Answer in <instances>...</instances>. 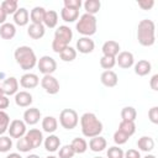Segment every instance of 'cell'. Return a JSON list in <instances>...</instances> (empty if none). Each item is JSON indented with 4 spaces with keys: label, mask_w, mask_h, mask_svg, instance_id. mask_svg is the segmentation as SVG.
<instances>
[{
    "label": "cell",
    "mask_w": 158,
    "mask_h": 158,
    "mask_svg": "<svg viewBox=\"0 0 158 158\" xmlns=\"http://www.w3.org/2000/svg\"><path fill=\"white\" fill-rule=\"evenodd\" d=\"M44 14H46V9L42 6H35L31 12H30V19L32 21V23H43V19H44Z\"/></svg>",
    "instance_id": "obj_27"
},
{
    "label": "cell",
    "mask_w": 158,
    "mask_h": 158,
    "mask_svg": "<svg viewBox=\"0 0 158 158\" xmlns=\"http://www.w3.org/2000/svg\"><path fill=\"white\" fill-rule=\"evenodd\" d=\"M143 158H156V156H153V154H147V156H144Z\"/></svg>",
    "instance_id": "obj_53"
},
{
    "label": "cell",
    "mask_w": 158,
    "mask_h": 158,
    "mask_svg": "<svg viewBox=\"0 0 158 158\" xmlns=\"http://www.w3.org/2000/svg\"><path fill=\"white\" fill-rule=\"evenodd\" d=\"M80 126H81V133L88 138L100 136V133L102 132V128H104L102 122L93 112H85L81 115Z\"/></svg>",
    "instance_id": "obj_1"
},
{
    "label": "cell",
    "mask_w": 158,
    "mask_h": 158,
    "mask_svg": "<svg viewBox=\"0 0 158 158\" xmlns=\"http://www.w3.org/2000/svg\"><path fill=\"white\" fill-rule=\"evenodd\" d=\"M54 37L58 38V40H62V41H64L65 43L69 44V42H70L72 38H73V31H72V28H70L69 26L62 25V26H59V27L56 30Z\"/></svg>",
    "instance_id": "obj_19"
},
{
    "label": "cell",
    "mask_w": 158,
    "mask_h": 158,
    "mask_svg": "<svg viewBox=\"0 0 158 158\" xmlns=\"http://www.w3.org/2000/svg\"><path fill=\"white\" fill-rule=\"evenodd\" d=\"M101 51H102V56H109V57L116 58V56L120 53V44H118V42H116L114 40H109L102 44Z\"/></svg>",
    "instance_id": "obj_15"
},
{
    "label": "cell",
    "mask_w": 158,
    "mask_h": 158,
    "mask_svg": "<svg viewBox=\"0 0 158 158\" xmlns=\"http://www.w3.org/2000/svg\"><path fill=\"white\" fill-rule=\"evenodd\" d=\"M33 101L32 95L28 91H17L15 94V104L20 107H28Z\"/></svg>",
    "instance_id": "obj_17"
},
{
    "label": "cell",
    "mask_w": 158,
    "mask_h": 158,
    "mask_svg": "<svg viewBox=\"0 0 158 158\" xmlns=\"http://www.w3.org/2000/svg\"><path fill=\"white\" fill-rule=\"evenodd\" d=\"M149 86H151V89L154 90V91L158 90V74H154V75L151 78V80H149Z\"/></svg>",
    "instance_id": "obj_48"
},
{
    "label": "cell",
    "mask_w": 158,
    "mask_h": 158,
    "mask_svg": "<svg viewBox=\"0 0 158 158\" xmlns=\"http://www.w3.org/2000/svg\"><path fill=\"white\" fill-rule=\"evenodd\" d=\"M136 117H137V111H136L135 107H132V106L122 107V110H121V118L123 121H133L135 122Z\"/></svg>",
    "instance_id": "obj_33"
},
{
    "label": "cell",
    "mask_w": 158,
    "mask_h": 158,
    "mask_svg": "<svg viewBox=\"0 0 158 158\" xmlns=\"http://www.w3.org/2000/svg\"><path fill=\"white\" fill-rule=\"evenodd\" d=\"M16 148H17L20 152H22V153H27V152H30L31 149H33V148L31 147L30 142L27 141V138H26L25 136L17 139V142H16Z\"/></svg>",
    "instance_id": "obj_38"
},
{
    "label": "cell",
    "mask_w": 158,
    "mask_h": 158,
    "mask_svg": "<svg viewBox=\"0 0 158 158\" xmlns=\"http://www.w3.org/2000/svg\"><path fill=\"white\" fill-rule=\"evenodd\" d=\"M96 27H98V21H96V17L94 15H89V14H83L77 25H75V28L77 31L83 35V37H90L93 36L95 32H96Z\"/></svg>",
    "instance_id": "obj_4"
},
{
    "label": "cell",
    "mask_w": 158,
    "mask_h": 158,
    "mask_svg": "<svg viewBox=\"0 0 158 158\" xmlns=\"http://www.w3.org/2000/svg\"><path fill=\"white\" fill-rule=\"evenodd\" d=\"M25 137L27 138V141L30 142V144H31V147L33 149L35 148H38L42 144V142H43V135H42V132L38 128H31V130H28L26 132Z\"/></svg>",
    "instance_id": "obj_10"
},
{
    "label": "cell",
    "mask_w": 158,
    "mask_h": 158,
    "mask_svg": "<svg viewBox=\"0 0 158 158\" xmlns=\"http://www.w3.org/2000/svg\"><path fill=\"white\" fill-rule=\"evenodd\" d=\"M12 147V139L9 136H0V153H6Z\"/></svg>",
    "instance_id": "obj_39"
},
{
    "label": "cell",
    "mask_w": 158,
    "mask_h": 158,
    "mask_svg": "<svg viewBox=\"0 0 158 158\" xmlns=\"http://www.w3.org/2000/svg\"><path fill=\"white\" fill-rule=\"evenodd\" d=\"M148 118L152 123L157 125L158 123V106H153L148 111Z\"/></svg>",
    "instance_id": "obj_45"
},
{
    "label": "cell",
    "mask_w": 158,
    "mask_h": 158,
    "mask_svg": "<svg viewBox=\"0 0 158 158\" xmlns=\"http://www.w3.org/2000/svg\"><path fill=\"white\" fill-rule=\"evenodd\" d=\"M123 151L117 147V146H112L107 149L106 154H107V158H123Z\"/></svg>",
    "instance_id": "obj_42"
},
{
    "label": "cell",
    "mask_w": 158,
    "mask_h": 158,
    "mask_svg": "<svg viewBox=\"0 0 158 158\" xmlns=\"http://www.w3.org/2000/svg\"><path fill=\"white\" fill-rule=\"evenodd\" d=\"M94 48H95V43L90 37H80L77 41V51H79V53L89 54L94 51Z\"/></svg>",
    "instance_id": "obj_11"
},
{
    "label": "cell",
    "mask_w": 158,
    "mask_h": 158,
    "mask_svg": "<svg viewBox=\"0 0 158 158\" xmlns=\"http://www.w3.org/2000/svg\"><path fill=\"white\" fill-rule=\"evenodd\" d=\"M42 128L47 133H53L58 128V121L53 116H46L42 118Z\"/></svg>",
    "instance_id": "obj_26"
},
{
    "label": "cell",
    "mask_w": 158,
    "mask_h": 158,
    "mask_svg": "<svg viewBox=\"0 0 158 158\" xmlns=\"http://www.w3.org/2000/svg\"><path fill=\"white\" fill-rule=\"evenodd\" d=\"M30 21V14L27 11V9L25 7H19L17 11L14 14V22L15 25L22 27V26H26Z\"/></svg>",
    "instance_id": "obj_18"
},
{
    "label": "cell",
    "mask_w": 158,
    "mask_h": 158,
    "mask_svg": "<svg viewBox=\"0 0 158 158\" xmlns=\"http://www.w3.org/2000/svg\"><path fill=\"white\" fill-rule=\"evenodd\" d=\"M6 158H22V157L19 153H10V154L6 156Z\"/></svg>",
    "instance_id": "obj_51"
},
{
    "label": "cell",
    "mask_w": 158,
    "mask_h": 158,
    "mask_svg": "<svg viewBox=\"0 0 158 158\" xmlns=\"http://www.w3.org/2000/svg\"><path fill=\"white\" fill-rule=\"evenodd\" d=\"M40 84V78L35 73H25L20 78V85L25 89H33Z\"/></svg>",
    "instance_id": "obj_13"
},
{
    "label": "cell",
    "mask_w": 158,
    "mask_h": 158,
    "mask_svg": "<svg viewBox=\"0 0 158 158\" xmlns=\"http://www.w3.org/2000/svg\"><path fill=\"white\" fill-rule=\"evenodd\" d=\"M128 136L127 135H125L123 132H121V131H116L115 133H114V142L116 143V144H118V146H121V144H125L127 141H128Z\"/></svg>",
    "instance_id": "obj_43"
},
{
    "label": "cell",
    "mask_w": 158,
    "mask_h": 158,
    "mask_svg": "<svg viewBox=\"0 0 158 158\" xmlns=\"http://www.w3.org/2000/svg\"><path fill=\"white\" fill-rule=\"evenodd\" d=\"M6 17H7L6 12H5V11L2 10V7L0 6V25L5 23V21H6Z\"/></svg>",
    "instance_id": "obj_50"
},
{
    "label": "cell",
    "mask_w": 158,
    "mask_h": 158,
    "mask_svg": "<svg viewBox=\"0 0 158 158\" xmlns=\"http://www.w3.org/2000/svg\"><path fill=\"white\" fill-rule=\"evenodd\" d=\"M41 85L44 89V91L49 95H54L59 91V81L53 75H43L41 79Z\"/></svg>",
    "instance_id": "obj_8"
},
{
    "label": "cell",
    "mask_w": 158,
    "mask_h": 158,
    "mask_svg": "<svg viewBox=\"0 0 158 158\" xmlns=\"http://www.w3.org/2000/svg\"><path fill=\"white\" fill-rule=\"evenodd\" d=\"M9 105H10V101H9L7 96H6V95L0 96V110H5V109H7Z\"/></svg>",
    "instance_id": "obj_49"
},
{
    "label": "cell",
    "mask_w": 158,
    "mask_h": 158,
    "mask_svg": "<svg viewBox=\"0 0 158 158\" xmlns=\"http://www.w3.org/2000/svg\"><path fill=\"white\" fill-rule=\"evenodd\" d=\"M14 57H15L16 63L23 70L33 69L35 65H37L36 53L28 46H20V47H17L15 49V52H14Z\"/></svg>",
    "instance_id": "obj_3"
},
{
    "label": "cell",
    "mask_w": 158,
    "mask_h": 158,
    "mask_svg": "<svg viewBox=\"0 0 158 158\" xmlns=\"http://www.w3.org/2000/svg\"><path fill=\"white\" fill-rule=\"evenodd\" d=\"M1 88H2L4 95H6V96L7 95H15L19 90V81L15 77H9L2 81Z\"/></svg>",
    "instance_id": "obj_14"
},
{
    "label": "cell",
    "mask_w": 158,
    "mask_h": 158,
    "mask_svg": "<svg viewBox=\"0 0 158 158\" xmlns=\"http://www.w3.org/2000/svg\"><path fill=\"white\" fill-rule=\"evenodd\" d=\"M151 70H152V64L146 59H141L135 64V73L138 77H144L149 74Z\"/></svg>",
    "instance_id": "obj_24"
},
{
    "label": "cell",
    "mask_w": 158,
    "mask_h": 158,
    "mask_svg": "<svg viewBox=\"0 0 158 158\" xmlns=\"http://www.w3.org/2000/svg\"><path fill=\"white\" fill-rule=\"evenodd\" d=\"M25 158H40V156H37V154H28V156L25 157Z\"/></svg>",
    "instance_id": "obj_52"
},
{
    "label": "cell",
    "mask_w": 158,
    "mask_h": 158,
    "mask_svg": "<svg viewBox=\"0 0 158 158\" xmlns=\"http://www.w3.org/2000/svg\"><path fill=\"white\" fill-rule=\"evenodd\" d=\"M69 44L68 43H65L64 41H62V40H58V38H53V41H52V49H53V52H56V53H60L62 51H64L67 47H68Z\"/></svg>",
    "instance_id": "obj_41"
},
{
    "label": "cell",
    "mask_w": 158,
    "mask_h": 158,
    "mask_svg": "<svg viewBox=\"0 0 158 158\" xmlns=\"http://www.w3.org/2000/svg\"><path fill=\"white\" fill-rule=\"evenodd\" d=\"M74 154H75V152L72 148V146L70 144H64L63 147L59 148L58 158H73Z\"/></svg>",
    "instance_id": "obj_40"
},
{
    "label": "cell",
    "mask_w": 158,
    "mask_h": 158,
    "mask_svg": "<svg viewBox=\"0 0 158 158\" xmlns=\"http://www.w3.org/2000/svg\"><path fill=\"white\" fill-rule=\"evenodd\" d=\"M4 95V91H2V88H1V84H0V96Z\"/></svg>",
    "instance_id": "obj_54"
},
{
    "label": "cell",
    "mask_w": 158,
    "mask_h": 158,
    "mask_svg": "<svg viewBox=\"0 0 158 158\" xmlns=\"http://www.w3.org/2000/svg\"><path fill=\"white\" fill-rule=\"evenodd\" d=\"M16 35V27L11 22H5L0 26V37L4 40H12Z\"/></svg>",
    "instance_id": "obj_22"
},
{
    "label": "cell",
    "mask_w": 158,
    "mask_h": 158,
    "mask_svg": "<svg viewBox=\"0 0 158 158\" xmlns=\"http://www.w3.org/2000/svg\"><path fill=\"white\" fill-rule=\"evenodd\" d=\"M46 28L43 26V23H31L27 27V35L28 37H31L32 40H40L44 36Z\"/></svg>",
    "instance_id": "obj_20"
},
{
    "label": "cell",
    "mask_w": 158,
    "mask_h": 158,
    "mask_svg": "<svg viewBox=\"0 0 158 158\" xmlns=\"http://www.w3.org/2000/svg\"><path fill=\"white\" fill-rule=\"evenodd\" d=\"M70 146H72V148L74 149V152L78 153V154H81V153H84V152L88 149V143H86V141H85L84 138H80V137H75V138L72 141Z\"/></svg>",
    "instance_id": "obj_31"
},
{
    "label": "cell",
    "mask_w": 158,
    "mask_h": 158,
    "mask_svg": "<svg viewBox=\"0 0 158 158\" xmlns=\"http://www.w3.org/2000/svg\"><path fill=\"white\" fill-rule=\"evenodd\" d=\"M137 147L143 152H151L154 148V139L149 136H142L137 141Z\"/></svg>",
    "instance_id": "obj_28"
},
{
    "label": "cell",
    "mask_w": 158,
    "mask_h": 158,
    "mask_svg": "<svg viewBox=\"0 0 158 158\" xmlns=\"http://www.w3.org/2000/svg\"><path fill=\"white\" fill-rule=\"evenodd\" d=\"M81 6V1L80 0H64V7L67 9H73V10H78Z\"/></svg>",
    "instance_id": "obj_44"
},
{
    "label": "cell",
    "mask_w": 158,
    "mask_h": 158,
    "mask_svg": "<svg viewBox=\"0 0 158 158\" xmlns=\"http://www.w3.org/2000/svg\"><path fill=\"white\" fill-rule=\"evenodd\" d=\"M137 40L141 46L151 47L156 42V25L152 20L144 19L138 22L137 26Z\"/></svg>",
    "instance_id": "obj_2"
},
{
    "label": "cell",
    "mask_w": 158,
    "mask_h": 158,
    "mask_svg": "<svg viewBox=\"0 0 158 158\" xmlns=\"http://www.w3.org/2000/svg\"><path fill=\"white\" fill-rule=\"evenodd\" d=\"M137 4L142 10H151L154 5V1L153 0H138Z\"/></svg>",
    "instance_id": "obj_46"
},
{
    "label": "cell",
    "mask_w": 158,
    "mask_h": 158,
    "mask_svg": "<svg viewBox=\"0 0 158 158\" xmlns=\"http://www.w3.org/2000/svg\"><path fill=\"white\" fill-rule=\"evenodd\" d=\"M116 64V58L115 57H109V56H102L100 58V67L106 70H111Z\"/></svg>",
    "instance_id": "obj_37"
},
{
    "label": "cell",
    "mask_w": 158,
    "mask_h": 158,
    "mask_svg": "<svg viewBox=\"0 0 158 158\" xmlns=\"http://www.w3.org/2000/svg\"><path fill=\"white\" fill-rule=\"evenodd\" d=\"M0 6L6 12V15H14L19 9V4L16 0H4Z\"/></svg>",
    "instance_id": "obj_34"
},
{
    "label": "cell",
    "mask_w": 158,
    "mask_h": 158,
    "mask_svg": "<svg viewBox=\"0 0 158 158\" xmlns=\"http://www.w3.org/2000/svg\"><path fill=\"white\" fill-rule=\"evenodd\" d=\"M118 131H121L125 135H127L128 137H131L136 132V125H135L133 121H123V120H121V122L118 123Z\"/></svg>",
    "instance_id": "obj_30"
},
{
    "label": "cell",
    "mask_w": 158,
    "mask_h": 158,
    "mask_svg": "<svg viewBox=\"0 0 158 158\" xmlns=\"http://www.w3.org/2000/svg\"><path fill=\"white\" fill-rule=\"evenodd\" d=\"M60 17H62V20L64 22H74L79 17V11L78 10H73V9L63 7L60 10Z\"/></svg>",
    "instance_id": "obj_29"
},
{
    "label": "cell",
    "mask_w": 158,
    "mask_h": 158,
    "mask_svg": "<svg viewBox=\"0 0 158 158\" xmlns=\"http://www.w3.org/2000/svg\"><path fill=\"white\" fill-rule=\"evenodd\" d=\"M100 7H101V2L99 0H86L84 2V9H85L86 14H89V15L95 16V14L99 12Z\"/></svg>",
    "instance_id": "obj_32"
},
{
    "label": "cell",
    "mask_w": 158,
    "mask_h": 158,
    "mask_svg": "<svg viewBox=\"0 0 158 158\" xmlns=\"http://www.w3.org/2000/svg\"><path fill=\"white\" fill-rule=\"evenodd\" d=\"M58 23V14L54 10H46L44 19H43V26L48 28H54Z\"/></svg>",
    "instance_id": "obj_25"
},
{
    "label": "cell",
    "mask_w": 158,
    "mask_h": 158,
    "mask_svg": "<svg viewBox=\"0 0 158 158\" xmlns=\"http://www.w3.org/2000/svg\"><path fill=\"white\" fill-rule=\"evenodd\" d=\"M37 67L42 74L52 75V73H54L57 69V62L49 56H42L40 59H37Z\"/></svg>",
    "instance_id": "obj_6"
},
{
    "label": "cell",
    "mask_w": 158,
    "mask_h": 158,
    "mask_svg": "<svg viewBox=\"0 0 158 158\" xmlns=\"http://www.w3.org/2000/svg\"><path fill=\"white\" fill-rule=\"evenodd\" d=\"M116 63L122 69H128L135 64V57L128 51H122L116 56Z\"/></svg>",
    "instance_id": "obj_9"
},
{
    "label": "cell",
    "mask_w": 158,
    "mask_h": 158,
    "mask_svg": "<svg viewBox=\"0 0 158 158\" xmlns=\"http://www.w3.org/2000/svg\"><path fill=\"white\" fill-rule=\"evenodd\" d=\"M94 158H102V157H94Z\"/></svg>",
    "instance_id": "obj_56"
},
{
    "label": "cell",
    "mask_w": 158,
    "mask_h": 158,
    "mask_svg": "<svg viewBox=\"0 0 158 158\" xmlns=\"http://www.w3.org/2000/svg\"><path fill=\"white\" fill-rule=\"evenodd\" d=\"M106 146H107V142H106V139L102 136L93 137L89 141V148L93 152H102L106 148Z\"/></svg>",
    "instance_id": "obj_21"
},
{
    "label": "cell",
    "mask_w": 158,
    "mask_h": 158,
    "mask_svg": "<svg viewBox=\"0 0 158 158\" xmlns=\"http://www.w3.org/2000/svg\"><path fill=\"white\" fill-rule=\"evenodd\" d=\"M43 144H44L46 151L53 153V152L58 151V148L60 147V139H59V137L56 136V135H49L47 138H44Z\"/></svg>",
    "instance_id": "obj_23"
},
{
    "label": "cell",
    "mask_w": 158,
    "mask_h": 158,
    "mask_svg": "<svg viewBox=\"0 0 158 158\" xmlns=\"http://www.w3.org/2000/svg\"><path fill=\"white\" fill-rule=\"evenodd\" d=\"M79 122V117L75 110L73 109H63L59 114V123L65 130H73L77 127Z\"/></svg>",
    "instance_id": "obj_5"
},
{
    "label": "cell",
    "mask_w": 158,
    "mask_h": 158,
    "mask_svg": "<svg viewBox=\"0 0 158 158\" xmlns=\"http://www.w3.org/2000/svg\"><path fill=\"white\" fill-rule=\"evenodd\" d=\"M59 57L63 62H73L75 58H77V49L68 46L64 51H62L59 53Z\"/></svg>",
    "instance_id": "obj_35"
},
{
    "label": "cell",
    "mask_w": 158,
    "mask_h": 158,
    "mask_svg": "<svg viewBox=\"0 0 158 158\" xmlns=\"http://www.w3.org/2000/svg\"><path fill=\"white\" fill-rule=\"evenodd\" d=\"M10 125V116L4 110H0V136L4 135Z\"/></svg>",
    "instance_id": "obj_36"
},
{
    "label": "cell",
    "mask_w": 158,
    "mask_h": 158,
    "mask_svg": "<svg viewBox=\"0 0 158 158\" xmlns=\"http://www.w3.org/2000/svg\"><path fill=\"white\" fill-rule=\"evenodd\" d=\"M41 118V111L37 107H30L23 112V122L26 125H36Z\"/></svg>",
    "instance_id": "obj_16"
},
{
    "label": "cell",
    "mask_w": 158,
    "mask_h": 158,
    "mask_svg": "<svg viewBox=\"0 0 158 158\" xmlns=\"http://www.w3.org/2000/svg\"><path fill=\"white\" fill-rule=\"evenodd\" d=\"M100 81L106 88H114L118 83V77L114 70H104L100 75Z\"/></svg>",
    "instance_id": "obj_12"
},
{
    "label": "cell",
    "mask_w": 158,
    "mask_h": 158,
    "mask_svg": "<svg viewBox=\"0 0 158 158\" xmlns=\"http://www.w3.org/2000/svg\"><path fill=\"white\" fill-rule=\"evenodd\" d=\"M123 158H142V157H141V154L137 149L131 148V149H128L123 153Z\"/></svg>",
    "instance_id": "obj_47"
},
{
    "label": "cell",
    "mask_w": 158,
    "mask_h": 158,
    "mask_svg": "<svg viewBox=\"0 0 158 158\" xmlns=\"http://www.w3.org/2000/svg\"><path fill=\"white\" fill-rule=\"evenodd\" d=\"M7 132L10 135L11 138H21L26 135L27 132V128H26V123L22 121V120H12L9 125V128H7Z\"/></svg>",
    "instance_id": "obj_7"
},
{
    "label": "cell",
    "mask_w": 158,
    "mask_h": 158,
    "mask_svg": "<svg viewBox=\"0 0 158 158\" xmlns=\"http://www.w3.org/2000/svg\"><path fill=\"white\" fill-rule=\"evenodd\" d=\"M46 158H58V157H56V156H47Z\"/></svg>",
    "instance_id": "obj_55"
}]
</instances>
